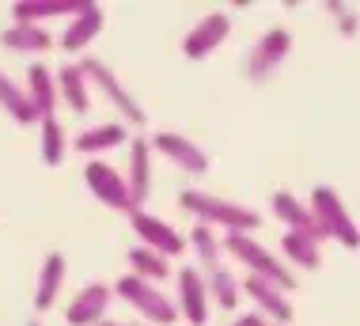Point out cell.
<instances>
[{
  "instance_id": "1",
  "label": "cell",
  "mask_w": 360,
  "mask_h": 326,
  "mask_svg": "<svg viewBox=\"0 0 360 326\" xmlns=\"http://www.w3.org/2000/svg\"><path fill=\"white\" fill-rule=\"evenodd\" d=\"M179 205L198 216V224H209V228L220 224V228H228V232H255L262 224V216L250 209V205L228 201V197H212L205 190H182Z\"/></svg>"
},
{
  "instance_id": "2",
  "label": "cell",
  "mask_w": 360,
  "mask_h": 326,
  "mask_svg": "<svg viewBox=\"0 0 360 326\" xmlns=\"http://www.w3.org/2000/svg\"><path fill=\"white\" fill-rule=\"evenodd\" d=\"M224 251L236 254V258L247 265L255 277H266L269 284H277L281 292L296 289V273H292L281 258H274L269 246H262L258 239H250V232H228V235H224Z\"/></svg>"
},
{
  "instance_id": "3",
  "label": "cell",
  "mask_w": 360,
  "mask_h": 326,
  "mask_svg": "<svg viewBox=\"0 0 360 326\" xmlns=\"http://www.w3.org/2000/svg\"><path fill=\"white\" fill-rule=\"evenodd\" d=\"M311 213H315L319 224H323L326 239H338L342 246H349V251L360 246V228L353 224V216L345 213L342 197L330 190V186H315V190H311Z\"/></svg>"
},
{
  "instance_id": "4",
  "label": "cell",
  "mask_w": 360,
  "mask_h": 326,
  "mask_svg": "<svg viewBox=\"0 0 360 326\" xmlns=\"http://www.w3.org/2000/svg\"><path fill=\"white\" fill-rule=\"evenodd\" d=\"M80 68H84L87 84L99 87V92H103V95H106V99H110V103L122 111V118H125L129 125H144V122H148L144 106L137 103V99H133V92L118 80V73H114V68L106 65V61H99V57H87V61H80Z\"/></svg>"
},
{
  "instance_id": "5",
  "label": "cell",
  "mask_w": 360,
  "mask_h": 326,
  "mask_svg": "<svg viewBox=\"0 0 360 326\" xmlns=\"http://www.w3.org/2000/svg\"><path fill=\"white\" fill-rule=\"evenodd\" d=\"M114 292H118L122 300H129L133 308L155 326H171L174 319H179V303H171L160 289H152V281H141V277L129 273V277H122L118 284H114Z\"/></svg>"
},
{
  "instance_id": "6",
  "label": "cell",
  "mask_w": 360,
  "mask_h": 326,
  "mask_svg": "<svg viewBox=\"0 0 360 326\" xmlns=\"http://www.w3.org/2000/svg\"><path fill=\"white\" fill-rule=\"evenodd\" d=\"M288 46H292V35L285 31V27H269V31L262 35L255 46H250L247 61H243V76H247V80H255V84H262L266 76H274L277 65L285 61Z\"/></svg>"
},
{
  "instance_id": "7",
  "label": "cell",
  "mask_w": 360,
  "mask_h": 326,
  "mask_svg": "<svg viewBox=\"0 0 360 326\" xmlns=\"http://www.w3.org/2000/svg\"><path fill=\"white\" fill-rule=\"evenodd\" d=\"M84 182H87V190L99 197L103 205H110V209H122V213H133V197H129V186H125V175L114 171L110 163L87 160V167H84Z\"/></svg>"
},
{
  "instance_id": "8",
  "label": "cell",
  "mask_w": 360,
  "mask_h": 326,
  "mask_svg": "<svg viewBox=\"0 0 360 326\" xmlns=\"http://www.w3.org/2000/svg\"><path fill=\"white\" fill-rule=\"evenodd\" d=\"M129 220H133V232L144 239V246L155 251V254H163V258H174V254H182L190 246L167 220H160V216H152V213H144V209H133Z\"/></svg>"
},
{
  "instance_id": "9",
  "label": "cell",
  "mask_w": 360,
  "mask_h": 326,
  "mask_svg": "<svg viewBox=\"0 0 360 326\" xmlns=\"http://www.w3.org/2000/svg\"><path fill=\"white\" fill-rule=\"evenodd\" d=\"M110 296H114V289H110V284H103V281L84 284V289L76 292V300L69 303V311H65L69 326H99L106 308H110Z\"/></svg>"
},
{
  "instance_id": "10",
  "label": "cell",
  "mask_w": 360,
  "mask_h": 326,
  "mask_svg": "<svg viewBox=\"0 0 360 326\" xmlns=\"http://www.w3.org/2000/svg\"><path fill=\"white\" fill-rule=\"evenodd\" d=\"M125 186H129L133 209H144L152 194V141L148 137H133L129 141V175H125Z\"/></svg>"
},
{
  "instance_id": "11",
  "label": "cell",
  "mask_w": 360,
  "mask_h": 326,
  "mask_svg": "<svg viewBox=\"0 0 360 326\" xmlns=\"http://www.w3.org/2000/svg\"><path fill=\"white\" fill-rule=\"evenodd\" d=\"M228 31H231V15L228 12H209L186 38H182V54H186L190 61H198V57L212 54V49L228 38Z\"/></svg>"
},
{
  "instance_id": "12",
  "label": "cell",
  "mask_w": 360,
  "mask_h": 326,
  "mask_svg": "<svg viewBox=\"0 0 360 326\" xmlns=\"http://www.w3.org/2000/svg\"><path fill=\"white\" fill-rule=\"evenodd\" d=\"M152 148L163 152L171 163H179L186 175H205L209 171V152H201V148L193 144L190 137H182V133H155Z\"/></svg>"
},
{
  "instance_id": "13",
  "label": "cell",
  "mask_w": 360,
  "mask_h": 326,
  "mask_svg": "<svg viewBox=\"0 0 360 326\" xmlns=\"http://www.w3.org/2000/svg\"><path fill=\"white\" fill-rule=\"evenodd\" d=\"M179 315L190 326H205L209 322V292L205 277L198 270H182L179 273Z\"/></svg>"
},
{
  "instance_id": "14",
  "label": "cell",
  "mask_w": 360,
  "mask_h": 326,
  "mask_svg": "<svg viewBox=\"0 0 360 326\" xmlns=\"http://www.w3.org/2000/svg\"><path fill=\"white\" fill-rule=\"evenodd\" d=\"M274 213H277L281 220L288 224V232H304V235H311L315 243H323V239H326V232H323V224L315 220L311 205H304L296 194L277 190V194H274Z\"/></svg>"
},
{
  "instance_id": "15",
  "label": "cell",
  "mask_w": 360,
  "mask_h": 326,
  "mask_svg": "<svg viewBox=\"0 0 360 326\" xmlns=\"http://www.w3.org/2000/svg\"><path fill=\"white\" fill-rule=\"evenodd\" d=\"M239 292H247L262 311L274 315V322H277V326L292 322V303L285 300V292H281L277 284H269L266 277H255V273H247V277H243V284H239Z\"/></svg>"
},
{
  "instance_id": "16",
  "label": "cell",
  "mask_w": 360,
  "mask_h": 326,
  "mask_svg": "<svg viewBox=\"0 0 360 326\" xmlns=\"http://www.w3.org/2000/svg\"><path fill=\"white\" fill-rule=\"evenodd\" d=\"M91 0H19L12 8V19L15 23H34L42 27V19H57V15H80Z\"/></svg>"
},
{
  "instance_id": "17",
  "label": "cell",
  "mask_w": 360,
  "mask_h": 326,
  "mask_svg": "<svg viewBox=\"0 0 360 326\" xmlns=\"http://www.w3.org/2000/svg\"><path fill=\"white\" fill-rule=\"evenodd\" d=\"M103 31V8L99 4H87L80 15L69 19V27L61 31V49L65 54H80L84 46L95 42V35Z\"/></svg>"
},
{
  "instance_id": "18",
  "label": "cell",
  "mask_w": 360,
  "mask_h": 326,
  "mask_svg": "<svg viewBox=\"0 0 360 326\" xmlns=\"http://www.w3.org/2000/svg\"><path fill=\"white\" fill-rule=\"evenodd\" d=\"M27 99H31V106H34V114H38V122L42 118H50L57 111V80H53V73L46 65H31L27 68Z\"/></svg>"
},
{
  "instance_id": "19",
  "label": "cell",
  "mask_w": 360,
  "mask_h": 326,
  "mask_svg": "<svg viewBox=\"0 0 360 326\" xmlns=\"http://www.w3.org/2000/svg\"><path fill=\"white\" fill-rule=\"evenodd\" d=\"M65 270H69V262H65L61 251H50L42 262V273H38V289H34V308L38 311H50L53 300L61 296V284H65Z\"/></svg>"
},
{
  "instance_id": "20",
  "label": "cell",
  "mask_w": 360,
  "mask_h": 326,
  "mask_svg": "<svg viewBox=\"0 0 360 326\" xmlns=\"http://www.w3.org/2000/svg\"><path fill=\"white\" fill-rule=\"evenodd\" d=\"M53 80H57V95L69 103L72 114H87V111H91V84H87V76H84L80 65H65Z\"/></svg>"
},
{
  "instance_id": "21",
  "label": "cell",
  "mask_w": 360,
  "mask_h": 326,
  "mask_svg": "<svg viewBox=\"0 0 360 326\" xmlns=\"http://www.w3.org/2000/svg\"><path fill=\"white\" fill-rule=\"evenodd\" d=\"M0 42L8 49H15V54H46L53 46V35L34 23H12L8 31H0Z\"/></svg>"
},
{
  "instance_id": "22",
  "label": "cell",
  "mask_w": 360,
  "mask_h": 326,
  "mask_svg": "<svg viewBox=\"0 0 360 326\" xmlns=\"http://www.w3.org/2000/svg\"><path fill=\"white\" fill-rule=\"evenodd\" d=\"M125 141H129V130H125L122 122H103V125H95V130H84L80 137H76V152L91 156V152H106V148L125 144Z\"/></svg>"
},
{
  "instance_id": "23",
  "label": "cell",
  "mask_w": 360,
  "mask_h": 326,
  "mask_svg": "<svg viewBox=\"0 0 360 326\" xmlns=\"http://www.w3.org/2000/svg\"><path fill=\"white\" fill-rule=\"evenodd\" d=\"M281 251H285V258L292 265H300V270H319V265H323V251H319V243L311 239V235H304V232H285Z\"/></svg>"
},
{
  "instance_id": "24",
  "label": "cell",
  "mask_w": 360,
  "mask_h": 326,
  "mask_svg": "<svg viewBox=\"0 0 360 326\" xmlns=\"http://www.w3.org/2000/svg\"><path fill=\"white\" fill-rule=\"evenodd\" d=\"M0 106H4V111L12 114L19 125L38 122V114H34V106H31V99H27V92H23V87H19L8 73H0Z\"/></svg>"
},
{
  "instance_id": "25",
  "label": "cell",
  "mask_w": 360,
  "mask_h": 326,
  "mask_svg": "<svg viewBox=\"0 0 360 326\" xmlns=\"http://www.w3.org/2000/svg\"><path fill=\"white\" fill-rule=\"evenodd\" d=\"M205 292L220 303V308L231 311L239 303V281H236V273H231L228 265H212L209 277H205Z\"/></svg>"
},
{
  "instance_id": "26",
  "label": "cell",
  "mask_w": 360,
  "mask_h": 326,
  "mask_svg": "<svg viewBox=\"0 0 360 326\" xmlns=\"http://www.w3.org/2000/svg\"><path fill=\"white\" fill-rule=\"evenodd\" d=\"M129 265H133V277H141V281H163L171 273L167 258L155 254V251H148V246H133V251H129Z\"/></svg>"
},
{
  "instance_id": "27",
  "label": "cell",
  "mask_w": 360,
  "mask_h": 326,
  "mask_svg": "<svg viewBox=\"0 0 360 326\" xmlns=\"http://www.w3.org/2000/svg\"><path fill=\"white\" fill-rule=\"evenodd\" d=\"M42 160H46V167H61V160H65V130L57 122V114L42 118Z\"/></svg>"
},
{
  "instance_id": "28",
  "label": "cell",
  "mask_w": 360,
  "mask_h": 326,
  "mask_svg": "<svg viewBox=\"0 0 360 326\" xmlns=\"http://www.w3.org/2000/svg\"><path fill=\"white\" fill-rule=\"evenodd\" d=\"M190 243H193V251H198V258L205 270H212V265H220V251H224V243L217 239V232L209 228V224H198V228L190 232Z\"/></svg>"
},
{
  "instance_id": "29",
  "label": "cell",
  "mask_w": 360,
  "mask_h": 326,
  "mask_svg": "<svg viewBox=\"0 0 360 326\" xmlns=\"http://www.w3.org/2000/svg\"><path fill=\"white\" fill-rule=\"evenodd\" d=\"M326 12L342 19V35H353V31H356V12H353V8H345V4H326Z\"/></svg>"
},
{
  "instance_id": "30",
  "label": "cell",
  "mask_w": 360,
  "mask_h": 326,
  "mask_svg": "<svg viewBox=\"0 0 360 326\" xmlns=\"http://www.w3.org/2000/svg\"><path fill=\"white\" fill-rule=\"evenodd\" d=\"M231 326H269V322H266V315H262V311H247V315H239Z\"/></svg>"
},
{
  "instance_id": "31",
  "label": "cell",
  "mask_w": 360,
  "mask_h": 326,
  "mask_svg": "<svg viewBox=\"0 0 360 326\" xmlns=\"http://www.w3.org/2000/svg\"><path fill=\"white\" fill-rule=\"evenodd\" d=\"M99 326H122V322H106V319H103V322H99Z\"/></svg>"
},
{
  "instance_id": "32",
  "label": "cell",
  "mask_w": 360,
  "mask_h": 326,
  "mask_svg": "<svg viewBox=\"0 0 360 326\" xmlns=\"http://www.w3.org/2000/svg\"><path fill=\"white\" fill-rule=\"evenodd\" d=\"M31 326H42V322H31Z\"/></svg>"
},
{
  "instance_id": "33",
  "label": "cell",
  "mask_w": 360,
  "mask_h": 326,
  "mask_svg": "<svg viewBox=\"0 0 360 326\" xmlns=\"http://www.w3.org/2000/svg\"><path fill=\"white\" fill-rule=\"evenodd\" d=\"M129 326H137V322H129Z\"/></svg>"
}]
</instances>
